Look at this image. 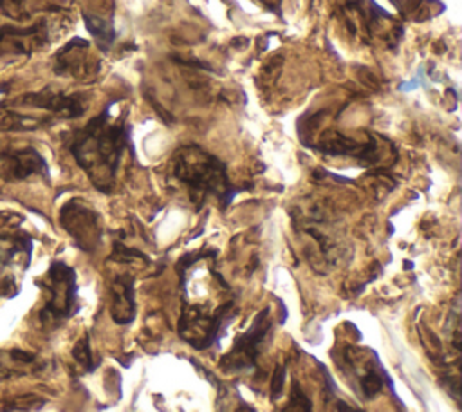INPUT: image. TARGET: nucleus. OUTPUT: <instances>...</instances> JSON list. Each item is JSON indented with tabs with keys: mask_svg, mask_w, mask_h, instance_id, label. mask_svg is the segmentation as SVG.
Returning <instances> with one entry per match:
<instances>
[{
	"mask_svg": "<svg viewBox=\"0 0 462 412\" xmlns=\"http://www.w3.org/2000/svg\"><path fill=\"white\" fill-rule=\"evenodd\" d=\"M128 139V126L123 121L110 123L106 108L76 134L70 152L94 186L101 192H110Z\"/></svg>",
	"mask_w": 462,
	"mask_h": 412,
	"instance_id": "nucleus-1",
	"label": "nucleus"
},
{
	"mask_svg": "<svg viewBox=\"0 0 462 412\" xmlns=\"http://www.w3.org/2000/svg\"><path fill=\"white\" fill-rule=\"evenodd\" d=\"M171 170L173 177L186 186L191 201L195 202H204L211 195L226 206L238 192L227 177L226 164L195 145L177 150Z\"/></svg>",
	"mask_w": 462,
	"mask_h": 412,
	"instance_id": "nucleus-2",
	"label": "nucleus"
},
{
	"mask_svg": "<svg viewBox=\"0 0 462 412\" xmlns=\"http://www.w3.org/2000/svg\"><path fill=\"white\" fill-rule=\"evenodd\" d=\"M49 300L42 309L43 322H60L76 309V275L63 262H52L49 267Z\"/></svg>",
	"mask_w": 462,
	"mask_h": 412,
	"instance_id": "nucleus-3",
	"label": "nucleus"
},
{
	"mask_svg": "<svg viewBox=\"0 0 462 412\" xmlns=\"http://www.w3.org/2000/svg\"><path fill=\"white\" fill-rule=\"evenodd\" d=\"M60 222L83 251H94L101 239L99 215L83 201L72 199L60 211Z\"/></svg>",
	"mask_w": 462,
	"mask_h": 412,
	"instance_id": "nucleus-4",
	"label": "nucleus"
},
{
	"mask_svg": "<svg viewBox=\"0 0 462 412\" xmlns=\"http://www.w3.org/2000/svg\"><path fill=\"white\" fill-rule=\"evenodd\" d=\"M271 329L269 322V309H263L256 314L253 325L244 332L240 338L235 340L231 351L220 360V369L222 370H242L249 369L256 363L260 345L263 343V338L267 336Z\"/></svg>",
	"mask_w": 462,
	"mask_h": 412,
	"instance_id": "nucleus-5",
	"label": "nucleus"
},
{
	"mask_svg": "<svg viewBox=\"0 0 462 412\" xmlns=\"http://www.w3.org/2000/svg\"><path fill=\"white\" fill-rule=\"evenodd\" d=\"M47 175V163L34 148L0 150V177L5 181H22L29 175Z\"/></svg>",
	"mask_w": 462,
	"mask_h": 412,
	"instance_id": "nucleus-6",
	"label": "nucleus"
},
{
	"mask_svg": "<svg viewBox=\"0 0 462 412\" xmlns=\"http://www.w3.org/2000/svg\"><path fill=\"white\" fill-rule=\"evenodd\" d=\"M18 103L36 107V108H43V110L52 112V114L61 116V117H78L85 110L81 99L72 98V96L56 94V92H51V90L27 94V96L20 98Z\"/></svg>",
	"mask_w": 462,
	"mask_h": 412,
	"instance_id": "nucleus-7",
	"label": "nucleus"
},
{
	"mask_svg": "<svg viewBox=\"0 0 462 412\" xmlns=\"http://www.w3.org/2000/svg\"><path fill=\"white\" fill-rule=\"evenodd\" d=\"M316 148L319 152H325V154H332V155H348V157H356L359 161H365V163H372L375 159V143L374 139H370L368 143H359V141H354L346 136H341L337 132H332L330 136L323 137Z\"/></svg>",
	"mask_w": 462,
	"mask_h": 412,
	"instance_id": "nucleus-8",
	"label": "nucleus"
},
{
	"mask_svg": "<svg viewBox=\"0 0 462 412\" xmlns=\"http://www.w3.org/2000/svg\"><path fill=\"white\" fill-rule=\"evenodd\" d=\"M112 318L116 323L126 325L135 318V298H134V278L121 275L112 286Z\"/></svg>",
	"mask_w": 462,
	"mask_h": 412,
	"instance_id": "nucleus-9",
	"label": "nucleus"
},
{
	"mask_svg": "<svg viewBox=\"0 0 462 412\" xmlns=\"http://www.w3.org/2000/svg\"><path fill=\"white\" fill-rule=\"evenodd\" d=\"M88 43L81 38L72 40L69 45L56 54V72L58 74H70V76H85L88 72V63L85 51Z\"/></svg>",
	"mask_w": 462,
	"mask_h": 412,
	"instance_id": "nucleus-10",
	"label": "nucleus"
},
{
	"mask_svg": "<svg viewBox=\"0 0 462 412\" xmlns=\"http://www.w3.org/2000/svg\"><path fill=\"white\" fill-rule=\"evenodd\" d=\"M83 20H85V25L88 29V33L97 40V45L106 51L114 38H116V31H114V23H112V18L108 20H103L99 16H94V14H88V13H83Z\"/></svg>",
	"mask_w": 462,
	"mask_h": 412,
	"instance_id": "nucleus-11",
	"label": "nucleus"
},
{
	"mask_svg": "<svg viewBox=\"0 0 462 412\" xmlns=\"http://www.w3.org/2000/svg\"><path fill=\"white\" fill-rule=\"evenodd\" d=\"M285 412H312V401L303 392L298 381H292L291 385V398L285 407Z\"/></svg>",
	"mask_w": 462,
	"mask_h": 412,
	"instance_id": "nucleus-12",
	"label": "nucleus"
},
{
	"mask_svg": "<svg viewBox=\"0 0 462 412\" xmlns=\"http://www.w3.org/2000/svg\"><path fill=\"white\" fill-rule=\"evenodd\" d=\"M72 356H74V360H76L85 370H92V369L96 367V363H94V360H92L90 345H88V336L81 338V340L76 343V347H74V351H72Z\"/></svg>",
	"mask_w": 462,
	"mask_h": 412,
	"instance_id": "nucleus-13",
	"label": "nucleus"
},
{
	"mask_svg": "<svg viewBox=\"0 0 462 412\" xmlns=\"http://www.w3.org/2000/svg\"><path fill=\"white\" fill-rule=\"evenodd\" d=\"M283 385H285V369L280 365V367L274 369V374H273V383H271L273 399H276L282 394Z\"/></svg>",
	"mask_w": 462,
	"mask_h": 412,
	"instance_id": "nucleus-14",
	"label": "nucleus"
}]
</instances>
